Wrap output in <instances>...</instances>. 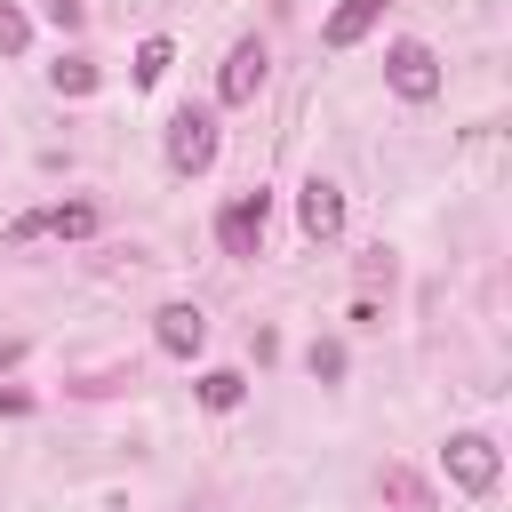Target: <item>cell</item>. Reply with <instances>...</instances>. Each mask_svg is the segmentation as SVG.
I'll list each match as a JSON object with an SVG mask.
<instances>
[{"instance_id": "obj_12", "label": "cell", "mask_w": 512, "mask_h": 512, "mask_svg": "<svg viewBox=\"0 0 512 512\" xmlns=\"http://www.w3.org/2000/svg\"><path fill=\"white\" fill-rule=\"evenodd\" d=\"M48 88H56V96H88V88H96V64H88V56H64V64H48Z\"/></svg>"}, {"instance_id": "obj_2", "label": "cell", "mask_w": 512, "mask_h": 512, "mask_svg": "<svg viewBox=\"0 0 512 512\" xmlns=\"http://www.w3.org/2000/svg\"><path fill=\"white\" fill-rule=\"evenodd\" d=\"M384 80H392L400 104H432V96H440V56H432L424 40H392V48H384Z\"/></svg>"}, {"instance_id": "obj_15", "label": "cell", "mask_w": 512, "mask_h": 512, "mask_svg": "<svg viewBox=\"0 0 512 512\" xmlns=\"http://www.w3.org/2000/svg\"><path fill=\"white\" fill-rule=\"evenodd\" d=\"M304 368H312L320 384H336V376H344V344H312V352H304Z\"/></svg>"}, {"instance_id": "obj_9", "label": "cell", "mask_w": 512, "mask_h": 512, "mask_svg": "<svg viewBox=\"0 0 512 512\" xmlns=\"http://www.w3.org/2000/svg\"><path fill=\"white\" fill-rule=\"evenodd\" d=\"M376 16H384V0H336L328 24H320V40H328V48H352V40L376 32Z\"/></svg>"}, {"instance_id": "obj_1", "label": "cell", "mask_w": 512, "mask_h": 512, "mask_svg": "<svg viewBox=\"0 0 512 512\" xmlns=\"http://www.w3.org/2000/svg\"><path fill=\"white\" fill-rule=\"evenodd\" d=\"M440 472H448L464 496H488V488H496V472H504V456H496V440H488V432H448Z\"/></svg>"}, {"instance_id": "obj_5", "label": "cell", "mask_w": 512, "mask_h": 512, "mask_svg": "<svg viewBox=\"0 0 512 512\" xmlns=\"http://www.w3.org/2000/svg\"><path fill=\"white\" fill-rule=\"evenodd\" d=\"M264 216H272V192H240V200L216 216L224 256H256V248H264Z\"/></svg>"}, {"instance_id": "obj_7", "label": "cell", "mask_w": 512, "mask_h": 512, "mask_svg": "<svg viewBox=\"0 0 512 512\" xmlns=\"http://www.w3.org/2000/svg\"><path fill=\"white\" fill-rule=\"evenodd\" d=\"M296 224H304V240H336V232H344V192H336L328 176H304V192H296Z\"/></svg>"}, {"instance_id": "obj_6", "label": "cell", "mask_w": 512, "mask_h": 512, "mask_svg": "<svg viewBox=\"0 0 512 512\" xmlns=\"http://www.w3.org/2000/svg\"><path fill=\"white\" fill-rule=\"evenodd\" d=\"M264 40L248 32V40H232V56H224V72H216V96L224 104H256V88H264Z\"/></svg>"}, {"instance_id": "obj_3", "label": "cell", "mask_w": 512, "mask_h": 512, "mask_svg": "<svg viewBox=\"0 0 512 512\" xmlns=\"http://www.w3.org/2000/svg\"><path fill=\"white\" fill-rule=\"evenodd\" d=\"M168 168H176V176H208V168H216V112L184 104V112L168 120Z\"/></svg>"}, {"instance_id": "obj_11", "label": "cell", "mask_w": 512, "mask_h": 512, "mask_svg": "<svg viewBox=\"0 0 512 512\" xmlns=\"http://www.w3.org/2000/svg\"><path fill=\"white\" fill-rule=\"evenodd\" d=\"M376 488H384V496H392L400 512H432V488H424V480H416L408 464H384V480H376Z\"/></svg>"}, {"instance_id": "obj_4", "label": "cell", "mask_w": 512, "mask_h": 512, "mask_svg": "<svg viewBox=\"0 0 512 512\" xmlns=\"http://www.w3.org/2000/svg\"><path fill=\"white\" fill-rule=\"evenodd\" d=\"M104 216H96V200H56V208H32V216H16L8 224V248H24V240H40V232H56V240H88Z\"/></svg>"}, {"instance_id": "obj_8", "label": "cell", "mask_w": 512, "mask_h": 512, "mask_svg": "<svg viewBox=\"0 0 512 512\" xmlns=\"http://www.w3.org/2000/svg\"><path fill=\"white\" fill-rule=\"evenodd\" d=\"M152 336H160L168 360H192V352L208 344V312H200V304H160V312H152Z\"/></svg>"}, {"instance_id": "obj_14", "label": "cell", "mask_w": 512, "mask_h": 512, "mask_svg": "<svg viewBox=\"0 0 512 512\" xmlns=\"http://www.w3.org/2000/svg\"><path fill=\"white\" fill-rule=\"evenodd\" d=\"M24 48H32V24H24V8L0 0V56H24Z\"/></svg>"}, {"instance_id": "obj_10", "label": "cell", "mask_w": 512, "mask_h": 512, "mask_svg": "<svg viewBox=\"0 0 512 512\" xmlns=\"http://www.w3.org/2000/svg\"><path fill=\"white\" fill-rule=\"evenodd\" d=\"M240 400H248V376H240V368H208V376H200V408L224 416V408H240Z\"/></svg>"}, {"instance_id": "obj_13", "label": "cell", "mask_w": 512, "mask_h": 512, "mask_svg": "<svg viewBox=\"0 0 512 512\" xmlns=\"http://www.w3.org/2000/svg\"><path fill=\"white\" fill-rule=\"evenodd\" d=\"M168 64H176V48H168V40H144V48H136V80H144V88H152V80H168Z\"/></svg>"}]
</instances>
